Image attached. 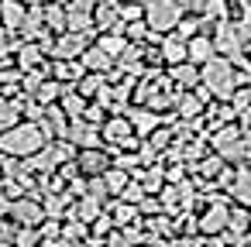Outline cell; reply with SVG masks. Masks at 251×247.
I'll return each mask as SVG.
<instances>
[{"instance_id":"1","label":"cell","mask_w":251,"mask_h":247,"mask_svg":"<svg viewBox=\"0 0 251 247\" xmlns=\"http://www.w3.org/2000/svg\"><path fill=\"white\" fill-rule=\"evenodd\" d=\"M0 148H4L7 155H31V151L42 148V131L31 127V124L14 127V131H7L4 137H0Z\"/></svg>"},{"instance_id":"2","label":"cell","mask_w":251,"mask_h":247,"mask_svg":"<svg viewBox=\"0 0 251 247\" xmlns=\"http://www.w3.org/2000/svg\"><path fill=\"white\" fill-rule=\"evenodd\" d=\"M203 79H206V86H210L217 96H227V93L234 90V69H230L227 62H220V59H210V62H206Z\"/></svg>"},{"instance_id":"3","label":"cell","mask_w":251,"mask_h":247,"mask_svg":"<svg viewBox=\"0 0 251 247\" xmlns=\"http://www.w3.org/2000/svg\"><path fill=\"white\" fill-rule=\"evenodd\" d=\"M179 7H176V0H155V4L148 7V24L155 28V31H169V28H176V21H179Z\"/></svg>"},{"instance_id":"4","label":"cell","mask_w":251,"mask_h":247,"mask_svg":"<svg viewBox=\"0 0 251 247\" xmlns=\"http://www.w3.org/2000/svg\"><path fill=\"white\" fill-rule=\"evenodd\" d=\"M210 52H213V45L206 38H196V42L186 45V59L189 62H210Z\"/></svg>"},{"instance_id":"5","label":"cell","mask_w":251,"mask_h":247,"mask_svg":"<svg viewBox=\"0 0 251 247\" xmlns=\"http://www.w3.org/2000/svg\"><path fill=\"white\" fill-rule=\"evenodd\" d=\"M165 62H172V66H179V62H186V45H179V42H165Z\"/></svg>"},{"instance_id":"6","label":"cell","mask_w":251,"mask_h":247,"mask_svg":"<svg viewBox=\"0 0 251 247\" xmlns=\"http://www.w3.org/2000/svg\"><path fill=\"white\" fill-rule=\"evenodd\" d=\"M121 48H124V38H103V42H100V52H103L107 59H117Z\"/></svg>"},{"instance_id":"7","label":"cell","mask_w":251,"mask_h":247,"mask_svg":"<svg viewBox=\"0 0 251 247\" xmlns=\"http://www.w3.org/2000/svg\"><path fill=\"white\" fill-rule=\"evenodd\" d=\"M14 117H18V107L0 100V127H4V124H14Z\"/></svg>"},{"instance_id":"8","label":"cell","mask_w":251,"mask_h":247,"mask_svg":"<svg viewBox=\"0 0 251 247\" xmlns=\"http://www.w3.org/2000/svg\"><path fill=\"white\" fill-rule=\"evenodd\" d=\"M83 168H90V172H103V158L90 151V155H83Z\"/></svg>"},{"instance_id":"9","label":"cell","mask_w":251,"mask_h":247,"mask_svg":"<svg viewBox=\"0 0 251 247\" xmlns=\"http://www.w3.org/2000/svg\"><path fill=\"white\" fill-rule=\"evenodd\" d=\"M220 223H227V213H220V209H213V213H210V220H203V226H206V230H217Z\"/></svg>"},{"instance_id":"10","label":"cell","mask_w":251,"mask_h":247,"mask_svg":"<svg viewBox=\"0 0 251 247\" xmlns=\"http://www.w3.org/2000/svg\"><path fill=\"white\" fill-rule=\"evenodd\" d=\"M86 62H90V66H93V69H100V66H107V62H110V59H107V55H103V52H100V48H93V55H90V59H86Z\"/></svg>"},{"instance_id":"11","label":"cell","mask_w":251,"mask_h":247,"mask_svg":"<svg viewBox=\"0 0 251 247\" xmlns=\"http://www.w3.org/2000/svg\"><path fill=\"white\" fill-rule=\"evenodd\" d=\"M176 76H179V79H182V86H193V83H196V79H193V76H196V72H193V69H189V66H182V69H179V72H176Z\"/></svg>"},{"instance_id":"12","label":"cell","mask_w":251,"mask_h":247,"mask_svg":"<svg viewBox=\"0 0 251 247\" xmlns=\"http://www.w3.org/2000/svg\"><path fill=\"white\" fill-rule=\"evenodd\" d=\"M227 11H230V21L237 24L241 21V0H227Z\"/></svg>"},{"instance_id":"13","label":"cell","mask_w":251,"mask_h":247,"mask_svg":"<svg viewBox=\"0 0 251 247\" xmlns=\"http://www.w3.org/2000/svg\"><path fill=\"white\" fill-rule=\"evenodd\" d=\"M38 216H42L38 206H21V220H38Z\"/></svg>"},{"instance_id":"14","label":"cell","mask_w":251,"mask_h":247,"mask_svg":"<svg viewBox=\"0 0 251 247\" xmlns=\"http://www.w3.org/2000/svg\"><path fill=\"white\" fill-rule=\"evenodd\" d=\"M35 62H38L35 48H25V55H21V66H35Z\"/></svg>"},{"instance_id":"15","label":"cell","mask_w":251,"mask_h":247,"mask_svg":"<svg viewBox=\"0 0 251 247\" xmlns=\"http://www.w3.org/2000/svg\"><path fill=\"white\" fill-rule=\"evenodd\" d=\"M4 48H7V42H4V35H0V55H4Z\"/></svg>"},{"instance_id":"16","label":"cell","mask_w":251,"mask_h":247,"mask_svg":"<svg viewBox=\"0 0 251 247\" xmlns=\"http://www.w3.org/2000/svg\"><path fill=\"white\" fill-rule=\"evenodd\" d=\"M248 14H251V4H248Z\"/></svg>"}]
</instances>
